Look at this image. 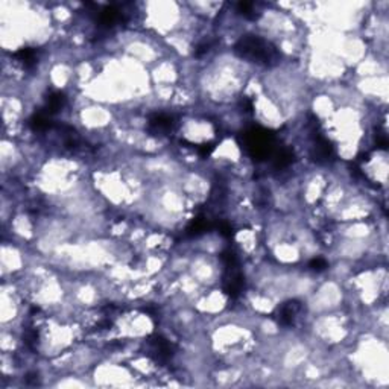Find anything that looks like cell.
Returning a JSON list of instances; mask_svg holds the SVG:
<instances>
[{
    "label": "cell",
    "mask_w": 389,
    "mask_h": 389,
    "mask_svg": "<svg viewBox=\"0 0 389 389\" xmlns=\"http://www.w3.org/2000/svg\"><path fill=\"white\" fill-rule=\"evenodd\" d=\"M309 266H310L313 271H318V272H320V271H324V269L327 268V262H326L324 259H320V257H318V259H313V260L309 263Z\"/></svg>",
    "instance_id": "cell-9"
},
{
    "label": "cell",
    "mask_w": 389,
    "mask_h": 389,
    "mask_svg": "<svg viewBox=\"0 0 389 389\" xmlns=\"http://www.w3.org/2000/svg\"><path fill=\"white\" fill-rule=\"evenodd\" d=\"M300 307H301V306H300V303H297V301H291V303L285 304V306L280 309V312H278V321H280L283 326H291V324L294 323V320H295V316H297Z\"/></svg>",
    "instance_id": "cell-4"
},
{
    "label": "cell",
    "mask_w": 389,
    "mask_h": 389,
    "mask_svg": "<svg viewBox=\"0 0 389 389\" xmlns=\"http://www.w3.org/2000/svg\"><path fill=\"white\" fill-rule=\"evenodd\" d=\"M237 9L240 14L246 15V17H253L254 15V3H250V2H240L237 5Z\"/></svg>",
    "instance_id": "cell-8"
},
{
    "label": "cell",
    "mask_w": 389,
    "mask_h": 389,
    "mask_svg": "<svg viewBox=\"0 0 389 389\" xmlns=\"http://www.w3.org/2000/svg\"><path fill=\"white\" fill-rule=\"evenodd\" d=\"M207 228H208V221H207L205 218H198V219H195V221L189 225L187 234H190V236H198V234L204 233Z\"/></svg>",
    "instance_id": "cell-6"
},
{
    "label": "cell",
    "mask_w": 389,
    "mask_h": 389,
    "mask_svg": "<svg viewBox=\"0 0 389 389\" xmlns=\"http://www.w3.org/2000/svg\"><path fill=\"white\" fill-rule=\"evenodd\" d=\"M65 103V96L62 93H52L47 97V105H46V113L50 116L53 113H56L58 110H61Z\"/></svg>",
    "instance_id": "cell-5"
},
{
    "label": "cell",
    "mask_w": 389,
    "mask_h": 389,
    "mask_svg": "<svg viewBox=\"0 0 389 389\" xmlns=\"http://www.w3.org/2000/svg\"><path fill=\"white\" fill-rule=\"evenodd\" d=\"M234 50L239 56L246 58L253 62H259V64H274L278 59V52L275 50V47L256 35H246L242 37L236 46Z\"/></svg>",
    "instance_id": "cell-1"
},
{
    "label": "cell",
    "mask_w": 389,
    "mask_h": 389,
    "mask_svg": "<svg viewBox=\"0 0 389 389\" xmlns=\"http://www.w3.org/2000/svg\"><path fill=\"white\" fill-rule=\"evenodd\" d=\"M291 161H292V154H291L289 151L283 149L281 152H278V154L275 155L274 166L278 167V169H281V167H286Z\"/></svg>",
    "instance_id": "cell-7"
},
{
    "label": "cell",
    "mask_w": 389,
    "mask_h": 389,
    "mask_svg": "<svg viewBox=\"0 0 389 389\" xmlns=\"http://www.w3.org/2000/svg\"><path fill=\"white\" fill-rule=\"evenodd\" d=\"M243 148L254 160H266L274 151V134L260 126L251 128L243 134Z\"/></svg>",
    "instance_id": "cell-2"
},
{
    "label": "cell",
    "mask_w": 389,
    "mask_h": 389,
    "mask_svg": "<svg viewBox=\"0 0 389 389\" xmlns=\"http://www.w3.org/2000/svg\"><path fill=\"white\" fill-rule=\"evenodd\" d=\"M149 126L155 132H166L173 128V119L169 114H163V113L154 114L149 119Z\"/></svg>",
    "instance_id": "cell-3"
}]
</instances>
